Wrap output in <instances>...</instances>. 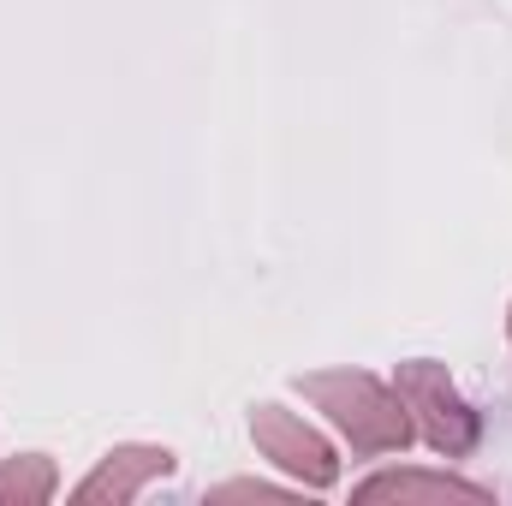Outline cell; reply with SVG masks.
Here are the masks:
<instances>
[{"label": "cell", "mask_w": 512, "mask_h": 506, "mask_svg": "<svg viewBox=\"0 0 512 506\" xmlns=\"http://www.w3.org/2000/svg\"><path fill=\"white\" fill-rule=\"evenodd\" d=\"M251 441L256 453L274 465V471H286L298 489H334L340 483V453H334V441L316 429V423H304L298 411H286V405H274V399H262L251 405Z\"/></svg>", "instance_id": "cell-3"}, {"label": "cell", "mask_w": 512, "mask_h": 506, "mask_svg": "<svg viewBox=\"0 0 512 506\" xmlns=\"http://www.w3.org/2000/svg\"><path fill=\"white\" fill-rule=\"evenodd\" d=\"M54 489H60V471L48 453H18L0 465V506H42L54 501Z\"/></svg>", "instance_id": "cell-6"}, {"label": "cell", "mask_w": 512, "mask_h": 506, "mask_svg": "<svg viewBox=\"0 0 512 506\" xmlns=\"http://www.w3.org/2000/svg\"><path fill=\"white\" fill-rule=\"evenodd\" d=\"M393 393L405 399L417 441H429L435 453L459 459V453H471V447H477L483 423H477V411L465 405V393L453 387L447 364H435V358H405V364L393 370Z\"/></svg>", "instance_id": "cell-2"}, {"label": "cell", "mask_w": 512, "mask_h": 506, "mask_svg": "<svg viewBox=\"0 0 512 506\" xmlns=\"http://www.w3.org/2000/svg\"><path fill=\"white\" fill-rule=\"evenodd\" d=\"M507 334H512V316H507Z\"/></svg>", "instance_id": "cell-7"}, {"label": "cell", "mask_w": 512, "mask_h": 506, "mask_svg": "<svg viewBox=\"0 0 512 506\" xmlns=\"http://www.w3.org/2000/svg\"><path fill=\"white\" fill-rule=\"evenodd\" d=\"M352 501H399V506H447V501H465V506H489L495 495L483 483H465L453 471H382V477H364L352 489Z\"/></svg>", "instance_id": "cell-5"}, {"label": "cell", "mask_w": 512, "mask_h": 506, "mask_svg": "<svg viewBox=\"0 0 512 506\" xmlns=\"http://www.w3.org/2000/svg\"><path fill=\"white\" fill-rule=\"evenodd\" d=\"M179 471V459H173V447H149V441H126V447H114V453H102V465L72 489V501L84 506H126L137 501L149 483H161V477H173Z\"/></svg>", "instance_id": "cell-4"}, {"label": "cell", "mask_w": 512, "mask_h": 506, "mask_svg": "<svg viewBox=\"0 0 512 506\" xmlns=\"http://www.w3.org/2000/svg\"><path fill=\"white\" fill-rule=\"evenodd\" d=\"M298 393L340 429V441L352 453L382 459V453H405L417 441L405 399L393 393V381L370 376V370H310V376H298Z\"/></svg>", "instance_id": "cell-1"}]
</instances>
